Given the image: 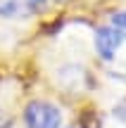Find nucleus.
Segmentation results:
<instances>
[{"instance_id": "f257e3e1", "label": "nucleus", "mask_w": 126, "mask_h": 128, "mask_svg": "<svg viewBox=\"0 0 126 128\" xmlns=\"http://www.w3.org/2000/svg\"><path fill=\"white\" fill-rule=\"evenodd\" d=\"M24 126L26 128H60L62 112L48 100H31L24 107Z\"/></svg>"}, {"instance_id": "f03ea898", "label": "nucleus", "mask_w": 126, "mask_h": 128, "mask_svg": "<svg viewBox=\"0 0 126 128\" xmlns=\"http://www.w3.org/2000/svg\"><path fill=\"white\" fill-rule=\"evenodd\" d=\"M124 40H126V36L119 33L117 28H112L109 24L107 26H98V31H95V50H98L100 60L112 62Z\"/></svg>"}, {"instance_id": "7ed1b4c3", "label": "nucleus", "mask_w": 126, "mask_h": 128, "mask_svg": "<svg viewBox=\"0 0 126 128\" xmlns=\"http://www.w3.org/2000/svg\"><path fill=\"white\" fill-rule=\"evenodd\" d=\"M31 14L29 0H0V17L5 19H26Z\"/></svg>"}, {"instance_id": "20e7f679", "label": "nucleus", "mask_w": 126, "mask_h": 128, "mask_svg": "<svg viewBox=\"0 0 126 128\" xmlns=\"http://www.w3.org/2000/svg\"><path fill=\"white\" fill-rule=\"evenodd\" d=\"M109 26L126 36V12H114L112 17H109Z\"/></svg>"}, {"instance_id": "39448f33", "label": "nucleus", "mask_w": 126, "mask_h": 128, "mask_svg": "<svg viewBox=\"0 0 126 128\" xmlns=\"http://www.w3.org/2000/svg\"><path fill=\"white\" fill-rule=\"evenodd\" d=\"M112 114H114V119H117V121H121V124H126V97H124V100H119L117 104H114Z\"/></svg>"}, {"instance_id": "423d86ee", "label": "nucleus", "mask_w": 126, "mask_h": 128, "mask_svg": "<svg viewBox=\"0 0 126 128\" xmlns=\"http://www.w3.org/2000/svg\"><path fill=\"white\" fill-rule=\"evenodd\" d=\"M45 5H48V0H29V7H31L33 14L41 12V10H45Z\"/></svg>"}]
</instances>
